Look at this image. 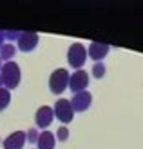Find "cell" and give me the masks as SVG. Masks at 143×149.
<instances>
[{"label": "cell", "instance_id": "cell-1", "mask_svg": "<svg viewBox=\"0 0 143 149\" xmlns=\"http://www.w3.org/2000/svg\"><path fill=\"white\" fill-rule=\"evenodd\" d=\"M0 77H2L4 82V87L6 89H17L20 84V78H22V73H20V65L17 62H6L2 65V71H0Z\"/></svg>", "mask_w": 143, "mask_h": 149}, {"label": "cell", "instance_id": "cell-2", "mask_svg": "<svg viewBox=\"0 0 143 149\" xmlns=\"http://www.w3.org/2000/svg\"><path fill=\"white\" fill-rule=\"evenodd\" d=\"M87 49L84 44H80V42H74L69 46V49H67V62L71 64V68L73 69H82L85 65V60H87Z\"/></svg>", "mask_w": 143, "mask_h": 149}, {"label": "cell", "instance_id": "cell-3", "mask_svg": "<svg viewBox=\"0 0 143 149\" xmlns=\"http://www.w3.org/2000/svg\"><path fill=\"white\" fill-rule=\"evenodd\" d=\"M69 78H71V74L67 69H56V71H53L51 73V77H49V89H51V93L53 95H62L67 87H69Z\"/></svg>", "mask_w": 143, "mask_h": 149}, {"label": "cell", "instance_id": "cell-4", "mask_svg": "<svg viewBox=\"0 0 143 149\" xmlns=\"http://www.w3.org/2000/svg\"><path fill=\"white\" fill-rule=\"evenodd\" d=\"M53 111H55V116L62 124H69V122H73V118H74V109L71 106V100H67V98L56 100Z\"/></svg>", "mask_w": 143, "mask_h": 149}, {"label": "cell", "instance_id": "cell-5", "mask_svg": "<svg viewBox=\"0 0 143 149\" xmlns=\"http://www.w3.org/2000/svg\"><path fill=\"white\" fill-rule=\"evenodd\" d=\"M87 84H89V74L85 69H78L71 74L69 78V87L71 91L76 95V93H82V91H87Z\"/></svg>", "mask_w": 143, "mask_h": 149}, {"label": "cell", "instance_id": "cell-6", "mask_svg": "<svg viewBox=\"0 0 143 149\" xmlns=\"http://www.w3.org/2000/svg\"><path fill=\"white\" fill-rule=\"evenodd\" d=\"M91 104H93V95L89 91L76 93L71 98V106L74 109V113H84V111H87L89 107H91Z\"/></svg>", "mask_w": 143, "mask_h": 149}, {"label": "cell", "instance_id": "cell-7", "mask_svg": "<svg viewBox=\"0 0 143 149\" xmlns=\"http://www.w3.org/2000/svg\"><path fill=\"white\" fill-rule=\"evenodd\" d=\"M38 40H40V36L36 33H33V31H22L20 38H18V49L24 51V53L33 51L36 46H38Z\"/></svg>", "mask_w": 143, "mask_h": 149}, {"label": "cell", "instance_id": "cell-8", "mask_svg": "<svg viewBox=\"0 0 143 149\" xmlns=\"http://www.w3.org/2000/svg\"><path fill=\"white\" fill-rule=\"evenodd\" d=\"M26 142H27V133L15 131L9 136H6V140L2 144H4V149H22L26 146Z\"/></svg>", "mask_w": 143, "mask_h": 149}, {"label": "cell", "instance_id": "cell-9", "mask_svg": "<svg viewBox=\"0 0 143 149\" xmlns=\"http://www.w3.org/2000/svg\"><path fill=\"white\" fill-rule=\"evenodd\" d=\"M53 118H55V111H53V107H49V106L38 107V111H36V115H35L36 127H49Z\"/></svg>", "mask_w": 143, "mask_h": 149}, {"label": "cell", "instance_id": "cell-10", "mask_svg": "<svg viewBox=\"0 0 143 149\" xmlns=\"http://www.w3.org/2000/svg\"><path fill=\"white\" fill-rule=\"evenodd\" d=\"M87 53H89V56H91L93 60L102 62L103 58L107 56V53H109V46L103 44V42H91L89 47H87Z\"/></svg>", "mask_w": 143, "mask_h": 149}, {"label": "cell", "instance_id": "cell-11", "mask_svg": "<svg viewBox=\"0 0 143 149\" xmlns=\"http://www.w3.org/2000/svg\"><path fill=\"white\" fill-rule=\"evenodd\" d=\"M55 140L56 138L51 131H42L36 146H38V149H55Z\"/></svg>", "mask_w": 143, "mask_h": 149}, {"label": "cell", "instance_id": "cell-12", "mask_svg": "<svg viewBox=\"0 0 143 149\" xmlns=\"http://www.w3.org/2000/svg\"><path fill=\"white\" fill-rule=\"evenodd\" d=\"M17 53V47L13 44H6V46L0 49V60H6V62H11L13 55Z\"/></svg>", "mask_w": 143, "mask_h": 149}, {"label": "cell", "instance_id": "cell-13", "mask_svg": "<svg viewBox=\"0 0 143 149\" xmlns=\"http://www.w3.org/2000/svg\"><path fill=\"white\" fill-rule=\"evenodd\" d=\"M11 104V91L6 87H0V111H4Z\"/></svg>", "mask_w": 143, "mask_h": 149}, {"label": "cell", "instance_id": "cell-14", "mask_svg": "<svg viewBox=\"0 0 143 149\" xmlns=\"http://www.w3.org/2000/svg\"><path fill=\"white\" fill-rule=\"evenodd\" d=\"M93 77L98 78V80L105 77V65H103L102 62H96V64H94V68H93Z\"/></svg>", "mask_w": 143, "mask_h": 149}, {"label": "cell", "instance_id": "cell-15", "mask_svg": "<svg viewBox=\"0 0 143 149\" xmlns=\"http://www.w3.org/2000/svg\"><path fill=\"white\" fill-rule=\"evenodd\" d=\"M38 138H40V133H38L36 127L27 131V144H36V142H38Z\"/></svg>", "mask_w": 143, "mask_h": 149}, {"label": "cell", "instance_id": "cell-16", "mask_svg": "<svg viewBox=\"0 0 143 149\" xmlns=\"http://www.w3.org/2000/svg\"><path fill=\"white\" fill-rule=\"evenodd\" d=\"M56 138L60 140V142H65V140L69 138V129H67L65 125H62V127H58V131H56Z\"/></svg>", "mask_w": 143, "mask_h": 149}, {"label": "cell", "instance_id": "cell-17", "mask_svg": "<svg viewBox=\"0 0 143 149\" xmlns=\"http://www.w3.org/2000/svg\"><path fill=\"white\" fill-rule=\"evenodd\" d=\"M20 35H22V31H6V40H17L18 42Z\"/></svg>", "mask_w": 143, "mask_h": 149}, {"label": "cell", "instance_id": "cell-18", "mask_svg": "<svg viewBox=\"0 0 143 149\" xmlns=\"http://www.w3.org/2000/svg\"><path fill=\"white\" fill-rule=\"evenodd\" d=\"M6 31H4V29H0V49H2L4 46H6Z\"/></svg>", "mask_w": 143, "mask_h": 149}, {"label": "cell", "instance_id": "cell-19", "mask_svg": "<svg viewBox=\"0 0 143 149\" xmlns=\"http://www.w3.org/2000/svg\"><path fill=\"white\" fill-rule=\"evenodd\" d=\"M0 87H4V82H2V77H0Z\"/></svg>", "mask_w": 143, "mask_h": 149}, {"label": "cell", "instance_id": "cell-20", "mask_svg": "<svg viewBox=\"0 0 143 149\" xmlns=\"http://www.w3.org/2000/svg\"><path fill=\"white\" fill-rule=\"evenodd\" d=\"M2 65H4V64H2V60H0V71H2Z\"/></svg>", "mask_w": 143, "mask_h": 149}]
</instances>
